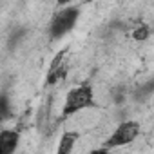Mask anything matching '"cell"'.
Wrapping results in <instances>:
<instances>
[{
	"label": "cell",
	"instance_id": "1",
	"mask_svg": "<svg viewBox=\"0 0 154 154\" xmlns=\"http://www.w3.org/2000/svg\"><path fill=\"white\" fill-rule=\"evenodd\" d=\"M98 107L96 103V98H94V91H93V85L91 84H82V85H76L72 87L67 96H65V102H63V107H62V120L80 112V111H85V109H94Z\"/></svg>",
	"mask_w": 154,
	"mask_h": 154
},
{
	"label": "cell",
	"instance_id": "2",
	"mask_svg": "<svg viewBox=\"0 0 154 154\" xmlns=\"http://www.w3.org/2000/svg\"><path fill=\"white\" fill-rule=\"evenodd\" d=\"M80 17V9L72 8V6H63V9H60L49 22V36L53 40L62 38L63 35H67L78 22Z\"/></svg>",
	"mask_w": 154,
	"mask_h": 154
},
{
	"label": "cell",
	"instance_id": "3",
	"mask_svg": "<svg viewBox=\"0 0 154 154\" xmlns=\"http://www.w3.org/2000/svg\"><path fill=\"white\" fill-rule=\"evenodd\" d=\"M140 134V123L134 122V120H127V122H122L114 132L109 136V140L103 143V150H111V149H118V147H123V145H129L132 143Z\"/></svg>",
	"mask_w": 154,
	"mask_h": 154
},
{
	"label": "cell",
	"instance_id": "4",
	"mask_svg": "<svg viewBox=\"0 0 154 154\" xmlns=\"http://www.w3.org/2000/svg\"><path fill=\"white\" fill-rule=\"evenodd\" d=\"M67 53H69V47H63L51 60V65H49V71H47V76H45V87L60 84V82H63L67 78V74H69Z\"/></svg>",
	"mask_w": 154,
	"mask_h": 154
},
{
	"label": "cell",
	"instance_id": "5",
	"mask_svg": "<svg viewBox=\"0 0 154 154\" xmlns=\"http://www.w3.org/2000/svg\"><path fill=\"white\" fill-rule=\"evenodd\" d=\"M20 132L13 129H2L0 131V154H13L18 147Z\"/></svg>",
	"mask_w": 154,
	"mask_h": 154
},
{
	"label": "cell",
	"instance_id": "6",
	"mask_svg": "<svg viewBox=\"0 0 154 154\" xmlns=\"http://www.w3.org/2000/svg\"><path fill=\"white\" fill-rule=\"evenodd\" d=\"M78 138H80V132H76V131H65L62 134V138H60L56 152L58 154H69L74 149V143L78 141Z\"/></svg>",
	"mask_w": 154,
	"mask_h": 154
},
{
	"label": "cell",
	"instance_id": "7",
	"mask_svg": "<svg viewBox=\"0 0 154 154\" xmlns=\"http://www.w3.org/2000/svg\"><path fill=\"white\" fill-rule=\"evenodd\" d=\"M11 118V102L8 93H0V123Z\"/></svg>",
	"mask_w": 154,
	"mask_h": 154
},
{
	"label": "cell",
	"instance_id": "8",
	"mask_svg": "<svg viewBox=\"0 0 154 154\" xmlns=\"http://www.w3.org/2000/svg\"><path fill=\"white\" fill-rule=\"evenodd\" d=\"M149 36H150V27H149L147 24H140V26L134 29V33H132V38H134V40H138V42L147 40Z\"/></svg>",
	"mask_w": 154,
	"mask_h": 154
},
{
	"label": "cell",
	"instance_id": "9",
	"mask_svg": "<svg viewBox=\"0 0 154 154\" xmlns=\"http://www.w3.org/2000/svg\"><path fill=\"white\" fill-rule=\"evenodd\" d=\"M24 35H26V31H24V29H18V31H17V33L11 36V40H9V45H11V47H15V45H17V42H20V40L24 38Z\"/></svg>",
	"mask_w": 154,
	"mask_h": 154
},
{
	"label": "cell",
	"instance_id": "10",
	"mask_svg": "<svg viewBox=\"0 0 154 154\" xmlns=\"http://www.w3.org/2000/svg\"><path fill=\"white\" fill-rule=\"evenodd\" d=\"M69 2H71V0H56V4L62 6V8H63V6H69Z\"/></svg>",
	"mask_w": 154,
	"mask_h": 154
}]
</instances>
